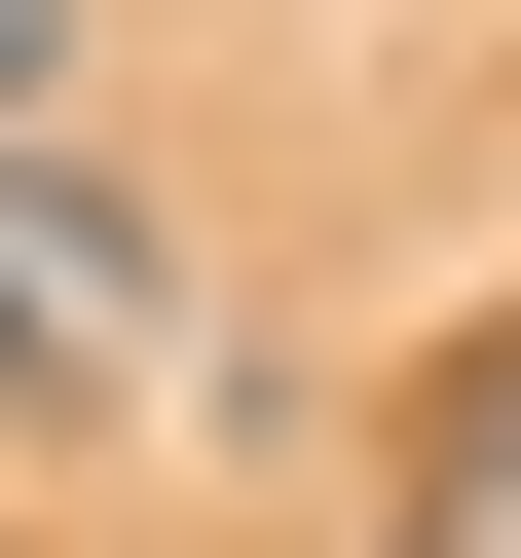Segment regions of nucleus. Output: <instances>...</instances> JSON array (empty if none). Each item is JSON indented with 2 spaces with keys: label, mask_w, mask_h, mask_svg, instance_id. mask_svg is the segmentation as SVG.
<instances>
[{
  "label": "nucleus",
  "mask_w": 521,
  "mask_h": 558,
  "mask_svg": "<svg viewBox=\"0 0 521 558\" xmlns=\"http://www.w3.org/2000/svg\"><path fill=\"white\" fill-rule=\"evenodd\" d=\"M38 112H75V0H0V149H38Z\"/></svg>",
  "instance_id": "7ed1b4c3"
},
{
  "label": "nucleus",
  "mask_w": 521,
  "mask_h": 558,
  "mask_svg": "<svg viewBox=\"0 0 521 558\" xmlns=\"http://www.w3.org/2000/svg\"><path fill=\"white\" fill-rule=\"evenodd\" d=\"M0 336H38V373H149V336H186V260H149V186H75V149H0Z\"/></svg>",
  "instance_id": "f257e3e1"
},
{
  "label": "nucleus",
  "mask_w": 521,
  "mask_h": 558,
  "mask_svg": "<svg viewBox=\"0 0 521 558\" xmlns=\"http://www.w3.org/2000/svg\"><path fill=\"white\" fill-rule=\"evenodd\" d=\"M410 558H521V336L410 373Z\"/></svg>",
  "instance_id": "f03ea898"
}]
</instances>
